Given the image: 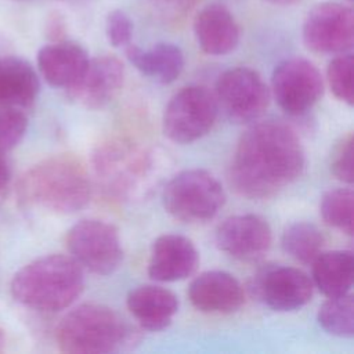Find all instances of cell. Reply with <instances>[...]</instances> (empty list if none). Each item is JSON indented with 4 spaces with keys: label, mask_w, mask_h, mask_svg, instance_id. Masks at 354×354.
Here are the masks:
<instances>
[{
    "label": "cell",
    "mask_w": 354,
    "mask_h": 354,
    "mask_svg": "<svg viewBox=\"0 0 354 354\" xmlns=\"http://www.w3.org/2000/svg\"><path fill=\"white\" fill-rule=\"evenodd\" d=\"M353 134L342 137L335 145L330 156V171L333 176L347 184L354 181V166H353Z\"/></svg>",
    "instance_id": "83f0119b"
},
{
    "label": "cell",
    "mask_w": 354,
    "mask_h": 354,
    "mask_svg": "<svg viewBox=\"0 0 354 354\" xmlns=\"http://www.w3.org/2000/svg\"><path fill=\"white\" fill-rule=\"evenodd\" d=\"M224 202L225 194L218 180L201 169L178 173L162 192L166 212L184 223H203L213 218Z\"/></svg>",
    "instance_id": "8992f818"
},
{
    "label": "cell",
    "mask_w": 354,
    "mask_h": 354,
    "mask_svg": "<svg viewBox=\"0 0 354 354\" xmlns=\"http://www.w3.org/2000/svg\"><path fill=\"white\" fill-rule=\"evenodd\" d=\"M311 278L299 268L266 266L253 277L250 290L267 307L275 311H295L313 296Z\"/></svg>",
    "instance_id": "7c38bea8"
},
{
    "label": "cell",
    "mask_w": 354,
    "mask_h": 354,
    "mask_svg": "<svg viewBox=\"0 0 354 354\" xmlns=\"http://www.w3.org/2000/svg\"><path fill=\"white\" fill-rule=\"evenodd\" d=\"M304 169V151L296 131L279 120L250 126L239 138L228 178L249 199H264L295 183Z\"/></svg>",
    "instance_id": "6da1fadb"
},
{
    "label": "cell",
    "mask_w": 354,
    "mask_h": 354,
    "mask_svg": "<svg viewBox=\"0 0 354 354\" xmlns=\"http://www.w3.org/2000/svg\"><path fill=\"white\" fill-rule=\"evenodd\" d=\"M318 324L330 335L340 337H351L354 335V304L353 296L328 297L318 310Z\"/></svg>",
    "instance_id": "cb8c5ba5"
},
{
    "label": "cell",
    "mask_w": 354,
    "mask_h": 354,
    "mask_svg": "<svg viewBox=\"0 0 354 354\" xmlns=\"http://www.w3.org/2000/svg\"><path fill=\"white\" fill-rule=\"evenodd\" d=\"M195 39L203 53L224 55L239 43V26L232 14L220 4L203 7L194 19Z\"/></svg>",
    "instance_id": "e0dca14e"
},
{
    "label": "cell",
    "mask_w": 354,
    "mask_h": 354,
    "mask_svg": "<svg viewBox=\"0 0 354 354\" xmlns=\"http://www.w3.org/2000/svg\"><path fill=\"white\" fill-rule=\"evenodd\" d=\"M348 1H351V0H348Z\"/></svg>",
    "instance_id": "e575fe53"
},
{
    "label": "cell",
    "mask_w": 354,
    "mask_h": 354,
    "mask_svg": "<svg viewBox=\"0 0 354 354\" xmlns=\"http://www.w3.org/2000/svg\"><path fill=\"white\" fill-rule=\"evenodd\" d=\"M199 264L195 245L185 236L165 234L151 246L148 275L153 281L174 282L191 277Z\"/></svg>",
    "instance_id": "9a60e30c"
},
{
    "label": "cell",
    "mask_w": 354,
    "mask_h": 354,
    "mask_svg": "<svg viewBox=\"0 0 354 354\" xmlns=\"http://www.w3.org/2000/svg\"><path fill=\"white\" fill-rule=\"evenodd\" d=\"M220 250L241 261H257L272 243L268 223L257 214H238L225 218L216 230Z\"/></svg>",
    "instance_id": "5bb4252c"
},
{
    "label": "cell",
    "mask_w": 354,
    "mask_h": 354,
    "mask_svg": "<svg viewBox=\"0 0 354 354\" xmlns=\"http://www.w3.org/2000/svg\"><path fill=\"white\" fill-rule=\"evenodd\" d=\"M39 77L33 66L18 57L0 61V104L29 108L37 98Z\"/></svg>",
    "instance_id": "ffe728a7"
},
{
    "label": "cell",
    "mask_w": 354,
    "mask_h": 354,
    "mask_svg": "<svg viewBox=\"0 0 354 354\" xmlns=\"http://www.w3.org/2000/svg\"><path fill=\"white\" fill-rule=\"evenodd\" d=\"M218 113L214 95L202 86L176 93L163 112V133L174 142L189 144L210 131Z\"/></svg>",
    "instance_id": "ba28073f"
},
{
    "label": "cell",
    "mask_w": 354,
    "mask_h": 354,
    "mask_svg": "<svg viewBox=\"0 0 354 354\" xmlns=\"http://www.w3.org/2000/svg\"><path fill=\"white\" fill-rule=\"evenodd\" d=\"M353 209L354 194L350 188H335L325 192L319 205L324 221L347 235H353Z\"/></svg>",
    "instance_id": "d4e9b609"
},
{
    "label": "cell",
    "mask_w": 354,
    "mask_h": 354,
    "mask_svg": "<svg viewBox=\"0 0 354 354\" xmlns=\"http://www.w3.org/2000/svg\"><path fill=\"white\" fill-rule=\"evenodd\" d=\"M216 102L224 115L246 123L259 119L270 104V90L261 76L246 66H238L221 73L216 82Z\"/></svg>",
    "instance_id": "9c48e42d"
},
{
    "label": "cell",
    "mask_w": 354,
    "mask_h": 354,
    "mask_svg": "<svg viewBox=\"0 0 354 354\" xmlns=\"http://www.w3.org/2000/svg\"><path fill=\"white\" fill-rule=\"evenodd\" d=\"M271 82L278 105L292 116L310 111L324 93L319 71L306 58H289L279 62L272 72Z\"/></svg>",
    "instance_id": "30bf717a"
},
{
    "label": "cell",
    "mask_w": 354,
    "mask_h": 354,
    "mask_svg": "<svg viewBox=\"0 0 354 354\" xmlns=\"http://www.w3.org/2000/svg\"><path fill=\"white\" fill-rule=\"evenodd\" d=\"M105 32L108 41L113 47H123L130 43L133 33V24L129 15L122 10H113L108 14L105 22Z\"/></svg>",
    "instance_id": "f1b7e54d"
},
{
    "label": "cell",
    "mask_w": 354,
    "mask_h": 354,
    "mask_svg": "<svg viewBox=\"0 0 354 354\" xmlns=\"http://www.w3.org/2000/svg\"><path fill=\"white\" fill-rule=\"evenodd\" d=\"M10 180H11L10 166H8L7 160H6V158L3 156V152H0V202L3 201V198H4L6 192H7Z\"/></svg>",
    "instance_id": "1f68e13d"
},
{
    "label": "cell",
    "mask_w": 354,
    "mask_h": 354,
    "mask_svg": "<svg viewBox=\"0 0 354 354\" xmlns=\"http://www.w3.org/2000/svg\"><path fill=\"white\" fill-rule=\"evenodd\" d=\"M82 267L64 254L39 257L19 271L11 281V295L22 306L57 313L69 307L83 292Z\"/></svg>",
    "instance_id": "3957f363"
},
{
    "label": "cell",
    "mask_w": 354,
    "mask_h": 354,
    "mask_svg": "<svg viewBox=\"0 0 354 354\" xmlns=\"http://www.w3.org/2000/svg\"><path fill=\"white\" fill-rule=\"evenodd\" d=\"M21 201L58 214L83 209L91 196V181L83 163L69 153L54 155L33 165L18 184Z\"/></svg>",
    "instance_id": "7a4b0ae2"
},
{
    "label": "cell",
    "mask_w": 354,
    "mask_h": 354,
    "mask_svg": "<svg viewBox=\"0 0 354 354\" xmlns=\"http://www.w3.org/2000/svg\"><path fill=\"white\" fill-rule=\"evenodd\" d=\"M88 62L86 50L73 41L57 40L37 53V65L46 82L54 87L72 86Z\"/></svg>",
    "instance_id": "ac0fdd59"
},
{
    "label": "cell",
    "mask_w": 354,
    "mask_h": 354,
    "mask_svg": "<svg viewBox=\"0 0 354 354\" xmlns=\"http://www.w3.org/2000/svg\"><path fill=\"white\" fill-rule=\"evenodd\" d=\"M153 153L124 140H111L93 153V169L104 189L119 198L133 199L153 184Z\"/></svg>",
    "instance_id": "5b68a950"
},
{
    "label": "cell",
    "mask_w": 354,
    "mask_h": 354,
    "mask_svg": "<svg viewBox=\"0 0 354 354\" xmlns=\"http://www.w3.org/2000/svg\"><path fill=\"white\" fill-rule=\"evenodd\" d=\"M26 127L28 119L21 109L0 104V152L18 145Z\"/></svg>",
    "instance_id": "4316f807"
},
{
    "label": "cell",
    "mask_w": 354,
    "mask_h": 354,
    "mask_svg": "<svg viewBox=\"0 0 354 354\" xmlns=\"http://www.w3.org/2000/svg\"><path fill=\"white\" fill-rule=\"evenodd\" d=\"M311 264V281L326 297L343 296L350 292L354 275V257L350 250L321 252Z\"/></svg>",
    "instance_id": "7402d4cb"
},
{
    "label": "cell",
    "mask_w": 354,
    "mask_h": 354,
    "mask_svg": "<svg viewBox=\"0 0 354 354\" xmlns=\"http://www.w3.org/2000/svg\"><path fill=\"white\" fill-rule=\"evenodd\" d=\"M303 41L314 53H346L354 43L353 10L335 1L317 4L304 19Z\"/></svg>",
    "instance_id": "8fae6325"
},
{
    "label": "cell",
    "mask_w": 354,
    "mask_h": 354,
    "mask_svg": "<svg viewBox=\"0 0 354 354\" xmlns=\"http://www.w3.org/2000/svg\"><path fill=\"white\" fill-rule=\"evenodd\" d=\"M126 57L142 75L163 84L174 82L184 68L183 51L171 43H158L149 50L127 44Z\"/></svg>",
    "instance_id": "44dd1931"
},
{
    "label": "cell",
    "mask_w": 354,
    "mask_h": 354,
    "mask_svg": "<svg viewBox=\"0 0 354 354\" xmlns=\"http://www.w3.org/2000/svg\"><path fill=\"white\" fill-rule=\"evenodd\" d=\"M4 343H6V339H4V335H3V332H1V329H0V351H3Z\"/></svg>",
    "instance_id": "836d02e7"
},
{
    "label": "cell",
    "mask_w": 354,
    "mask_h": 354,
    "mask_svg": "<svg viewBox=\"0 0 354 354\" xmlns=\"http://www.w3.org/2000/svg\"><path fill=\"white\" fill-rule=\"evenodd\" d=\"M326 76L333 94L339 100L353 105V55L342 53L335 57L328 65Z\"/></svg>",
    "instance_id": "484cf974"
},
{
    "label": "cell",
    "mask_w": 354,
    "mask_h": 354,
    "mask_svg": "<svg viewBox=\"0 0 354 354\" xmlns=\"http://www.w3.org/2000/svg\"><path fill=\"white\" fill-rule=\"evenodd\" d=\"M325 243L321 230L307 221H296L289 224L281 239L282 249L303 264H311L314 259L322 252Z\"/></svg>",
    "instance_id": "603a6c76"
},
{
    "label": "cell",
    "mask_w": 354,
    "mask_h": 354,
    "mask_svg": "<svg viewBox=\"0 0 354 354\" xmlns=\"http://www.w3.org/2000/svg\"><path fill=\"white\" fill-rule=\"evenodd\" d=\"M155 11L166 19H178L191 11L196 0H149Z\"/></svg>",
    "instance_id": "f546056e"
},
{
    "label": "cell",
    "mask_w": 354,
    "mask_h": 354,
    "mask_svg": "<svg viewBox=\"0 0 354 354\" xmlns=\"http://www.w3.org/2000/svg\"><path fill=\"white\" fill-rule=\"evenodd\" d=\"M66 248L82 268L97 275L115 272L123 260L116 227L102 220L84 218L72 225L66 234Z\"/></svg>",
    "instance_id": "52a82bcc"
},
{
    "label": "cell",
    "mask_w": 354,
    "mask_h": 354,
    "mask_svg": "<svg viewBox=\"0 0 354 354\" xmlns=\"http://www.w3.org/2000/svg\"><path fill=\"white\" fill-rule=\"evenodd\" d=\"M188 299L199 311L230 314L241 308L245 293L234 275L225 271H206L191 282Z\"/></svg>",
    "instance_id": "2e32d148"
},
{
    "label": "cell",
    "mask_w": 354,
    "mask_h": 354,
    "mask_svg": "<svg viewBox=\"0 0 354 354\" xmlns=\"http://www.w3.org/2000/svg\"><path fill=\"white\" fill-rule=\"evenodd\" d=\"M126 303L138 324L151 332L166 329L178 310L177 296L156 285H141L131 289Z\"/></svg>",
    "instance_id": "d6986e66"
},
{
    "label": "cell",
    "mask_w": 354,
    "mask_h": 354,
    "mask_svg": "<svg viewBox=\"0 0 354 354\" xmlns=\"http://www.w3.org/2000/svg\"><path fill=\"white\" fill-rule=\"evenodd\" d=\"M46 30L51 40H54V41L62 40L64 33H65V22H64L62 15H59L58 12H53L51 15H48V19L46 24Z\"/></svg>",
    "instance_id": "4dcf8cb0"
},
{
    "label": "cell",
    "mask_w": 354,
    "mask_h": 354,
    "mask_svg": "<svg viewBox=\"0 0 354 354\" xmlns=\"http://www.w3.org/2000/svg\"><path fill=\"white\" fill-rule=\"evenodd\" d=\"M129 328L112 308L84 303L71 310L55 330L57 344L69 354H105L122 347Z\"/></svg>",
    "instance_id": "277c9868"
},
{
    "label": "cell",
    "mask_w": 354,
    "mask_h": 354,
    "mask_svg": "<svg viewBox=\"0 0 354 354\" xmlns=\"http://www.w3.org/2000/svg\"><path fill=\"white\" fill-rule=\"evenodd\" d=\"M124 68L115 55L88 58L77 80L66 88L68 97L76 104L98 109L111 102L123 86Z\"/></svg>",
    "instance_id": "4fadbf2b"
},
{
    "label": "cell",
    "mask_w": 354,
    "mask_h": 354,
    "mask_svg": "<svg viewBox=\"0 0 354 354\" xmlns=\"http://www.w3.org/2000/svg\"><path fill=\"white\" fill-rule=\"evenodd\" d=\"M271 4H278V6H289V4H295L297 1H301V0H266Z\"/></svg>",
    "instance_id": "d6a6232c"
}]
</instances>
